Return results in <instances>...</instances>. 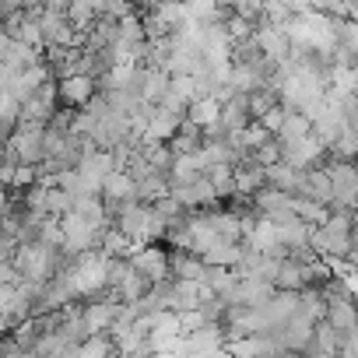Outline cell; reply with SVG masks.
Here are the masks:
<instances>
[]
</instances>
